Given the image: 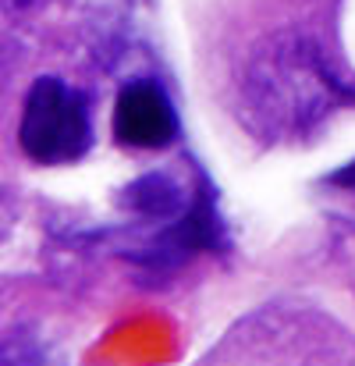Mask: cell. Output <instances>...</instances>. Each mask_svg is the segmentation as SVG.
Segmentation results:
<instances>
[{
  "mask_svg": "<svg viewBox=\"0 0 355 366\" xmlns=\"http://www.w3.org/2000/svg\"><path fill=\"white\" fill-rule=\"evenodd\" d=\"M345 0H210L199 57L221 111L263 146H295L355 111Z\"/></svg>",
  "mask_w": 355,
  "mask_h": 366,
  "instance_id": "obj_1",
  "label": "cell"
},
{
  "mask_svg": "<svg viewBox=\"0 0 355 366\" xmlns=\"http://www.w3.org/2000/svg\"><path fill=\"white\" fill-rule=\"evenodd\" d=\"M18 146L29 160L46 167L82 160L93 146V118L86 93L54 75L36 79L21 104Z\"/></svg>",
  "mask_w": 355,
  "mask_h": 366,
  "instance_id": "obj_2",
  "label": "cell"
},
{
  "mask_svg": "<svg viewBox=\"0 0 355 366\" xmlns=\"http://www.w3.org/2000/svg\"><path fill=\"white\" fill-rule=\"evenodd\" d=\"M114 139L131 149H164L178 139V111L153 79L121 86L114 100Z\"/></svg>",
  "mask_w": 355,
  "mask_h": 366,
  "instance_id": "obj_3",
  "label": "cell"
},
{
  "mask_svg": "<svg viewBox=\"0 0 355 366\" xmlns=\"http://www.w3.org/2000/svg\"><path fill=\"white\" fill-rule=\"evenodd\" d=\"M124 207L149 221H178L185 210V192L171 174H146L124 189Z\"/></svg>",
  "mask_w": 355,
  "mask_h": 366,
  "instance_id": "obj_4",
  "label": "cell"
},
{
  "mask_svg": "<svg viewBox=\"0 0 355 366\" xmlns=\"http://www.w3.org/2000/svg\"><path fill=\"white\" fill-rule=\"evenodd\" d=\"M324 189H331L338 199H352L355 203V160H349L345 167H338V171H331L327 178H324ZM355 224V214H349Z\"/></svg>",
  "mask_w": 355,
  "mask_h": 366,
  "instance_id": "obj_5",
  "label": "cell"
},
{
  "mask_svg": "<svg viewBox=\"0 0 355 366\" xmlns=\"http://www.w3.org/2000/svg\"><path fill=\"white\" fill-rule=\"evenodd\" d=\"M14 4H32V0H14Z\"/></svg>",
  "mask_w": 355,
  "mask_h": 366,
  "instance_id": "obj_6",
  "label": "cell"
}]
</instances>
